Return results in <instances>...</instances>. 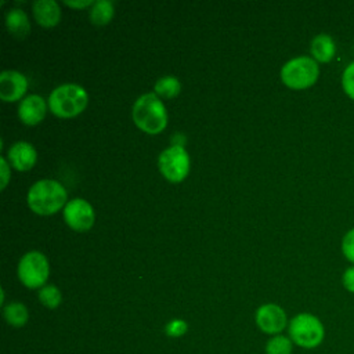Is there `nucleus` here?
Wrapping results in <instances>:
<instances>
[{
	"label": "nucleus",
	"instance_id": "nucleus-25",
	"mask_svg": "<svg viewBox=\"0 0 354 354\" xmlns=\"http://www.w3.org/2000/svg\"><path fill=\"white\" fill-rule=\"evenodd\" d=\"M0 169H1V188H6L8 178H10V169H8V163L7 159L4 156L0 158Z\"/></svg>",
	"mask_w": 354,
	"mask_h": 354
},
{
	"label": "nucleus",
	"instance_id": "nucleus-15",
	"mask_svg": "<svg viewBox=\"0 0 354 354\" xmlns=\"http://www.w3.org/2000/svg\"><path fill=\"white\" fill-rule=\"evenodd\" d=\"M6 25L11 35L15 37H25L30 30V22L22 8H10L6 14Z\"/></svg>",
	"mask_w": 354,
	"mask_h": 354
},
{
	"label": "nucleus",
	"instance_id": "nucleus-22",
	"mask_svg": "<svg viewBox=\"0 0 354 354\" xmlns=\"http://www.w3.org/2000/svg\"><path fill=\"white\" fill-rule=\"evenodd\" d=\"M187 330H188V324L184 319H178V318L171 319L165 326V332L170 337H180V336L185 335Z\"/></svg>",
	"mask_w": 354,
	"mask_h": 354
},
{
	"label": "nucleus",
	"instance_id": "nucleus-24",
	"mask_svg": "<svg viewBox=\"0 0 354 354\" xmlns=\"http://www.w3.org/2000/svg\"><path fill=\"white\" fill-rule=\"evenodd\" d=\"M342 282H343V286L347 292L354 293V266L344 270L343 277H342Z\"/></svg>",
	"mask_w": 354,
	"mask_h": 354
},
{
	"label": "nucleus",
	"instance_id": "nucleus-7",
	"mask_svg": "<svg viewBox=\"0 0 354 354\" xmlns=\"http://www.w3.org/2000/svg\"><path fill=\"white\" fill-rule=\"evenodd\" d=\"M158 166L167 180L181 181L189 170L188 152L181 145H171L160 152Z\"/></svg>",
	"mask_w": 354,
	"mask_h": 354
},
{
	"label": "nucleus",
	"instance_id": "nucleus-17",
	"mask_svg": "<svg viewBox=\"0 0 354 354\" xmlns=\"http://www.w3.org/2000/svg\"><path fill=\"white\" fill-rule=\"evenodd\" d=\"M113 17V3L109 0H95L90 8V19L95 25H105Z\"/></svg>",
	"mask_w": 354,
	"mask_h": 354
},
{
	"label": "nucleus",
	"instance_id": "nucleus-9",
	"mask_svg": "<svg viewBox=\"0 0 354 354\" xmlns=\"http://www.w3.org/2000/svg\"><path fill=\"white\" fill-rule=\"evenodd\" d=\"M64 218L73 230H88L94 223L93 206L86 199L73 198L68 201L64 207Z\"/></svg>",
	"mask_w": 354,
	"mask_h": 354
},
{
	"label": "nucleus",
	"instance_id": "nucleus-3",
	"mask_svg": "<svg viewBox=\"0 0 354 354\" xmlns=\"http://www.w3.org/2000/svg\"><path fill=\"white\" fill-rule=\"evenodd\" d=\"M288 333L293 344L304 350H314L319 347L325 339V326L317 315L299 313L289 321Z\"/></svg>",
	"mask_w": 354,
	"mask_h": 354
},
{
	"label": "nucleus",
	"instance_id": "nucleus-10",
	"mask_svg": "<svg viewBox=\"0 0 354 354\" xmlns=\"http://www.w3.org/2000/svg\"><path fill=\"white\" fill-rule=\"evenodd\" d=\"M28 88L26 77L12 69L3 71L0 73V98L4 101H15L22 97Z\"/></svg>",
	"mask_w": 354,
	"mask_h": 354
},
{
	"label": "nucleus",
	"instance_id": "nucleus-26",
	"mask_svg": "<svg viewBox=\"0 0 354 354\" xmlns=\"http://www.w3.org/2000/svg\"><path fill=\"white\" fill-rule=\"evenodd\" d=\"M94 1H91V0H65V4H68V6H71V7H77V8H83V7H86V6H90V4H93Z\"/></svg>",
	"mask_w": 354,
	"mask_h": 354
},
{
	"label": "nucleus",
	"instance_id": "nucleus-1",
	"mask_svg": "<svg viewBox=\"0 0 354 354\" xmlns=\"http://www.w3.org/2000/svg\"><path fill=\"white\" fill-rule=\"evenodd\" d=\"M133 120L145 133H159L167 123V112L156 93H145L133 104Z\"/></svg>",
	"mask_w": 354,
	"mask_h": 354
},
{
	"label": "nucleus",
	"instance_id": "nucleus-11",
	"mask_svg": "<svg viewBox=\"0 0 354 354\" xmlns=\"http://www.w3.org/2000/svg\"><path fill=\"white\" fill-rule=\"evenodd\" d=\"M46 115L44 98L39 94H29L24 97L18 106V116L26 124L39 123Z\"/></svg>",
	"mask_w": 354,
	"mask_h": 354
},
{
	"label": "nucleus",
	"instance_id": "nucleus-8",
	"mask_svg": "<svg viewBox=\"0 0 354 354\" xmlns=\"http://www.w3.org/2000/svg\"><path fill=\"white\" fill-rule=\"evenodd\" d=\"M256 324L264 333L279 335L288 325V317L285 310L274 303L263 304L256 311Z\"/></svg>",
	"mask_w": 354,
	"mask_h": 354
},
{
	"label": "nucleus",
	"instance_id": "nucleus-18",
	"mask_svg": "<svg viewBox=\"0 0 354 354\" xmlns=\"http://www.w3.org/2000/svg\"><path fill=\"white\" fill-rule=\"evenodd\" d=\"M155 93L162 95V97H166V98H171L174 95H177L181 90V84H180V80L173 76V75H166V76H162L156 80L155 83Z\"/></svg>",
	"mask_w": 354,
	"mask_h": 354
},
{
	"label": "nucleus",
	"instance_id": "nucleus-16",
	"mask_svg": "<svg viewBox=\"0 0 354 354\" xmlns=\"http://www.w3.org/2000/svg\"><path fill=\"white\" fill-rule=\"evenodd\" d=\"M3 315L7 324H10L14 328H21L28 322L29 313L25 304L19 301H11L7 306L3 307Z\"/></svg>",
	"mask_w": 354,
	"mask_h": 354
},
{
	"label": "nucleus",
	"instance_id": "nucleus-4",
	"mask_svg": "<svg viewBox=\"0 0 354 354\" xmlns=\"http://www.w3.org/2000/svg\"><path fill=\"white\" fill-rule=\"evenodd\" d=\"M88 101L87 91L76 83H64L55 87L48 97V106L53 113L69 118L80 113Z\"/></svg>",
	"mask_w": 354,
	"mask_h": 354
},
{
	"label": "nucleus",
	"instance_id": "nucleus-6",
	"mask_svg": "<svg viewBox=\"0 0 354 354\" xmlns=\"http://www.w3.org/2000/svg\"><path fill=\"white\" fill-rule=\"evenodd\" d=\"M48 271V260L39 250H30L25 253L18 263V277L21 282L28 288L44 286Z\"/></svg>",
	"mask_w": 354,
	"mask_h": 354
},
{
	"label": "nucleus",
	"instance_id": "nucleus-12",
	"mask_svg": "<svg viewBox=\"0 0 354 354\" xmlns=\"http://www.w3.org/2000/svg\"><path fill=\"white\" fill-rule=\"evenodd\" d=\"M8 159L18 170H28L36 163V149L28 141H17L8 148Z\"/></svg>",
	"mask_w": 354,
	"mask_h": 354
},
{
	"label": "nucleus",
	"instance_id": "nucleus-23",
	"mask_svg": "<svg viewBox=\"0 0 354 354\" xmlns=\"http://www.w3.org/2000/svg\"><path fill=\"white\" fill-rule=\"evenodd\" d=\"M342 252L344 257L354 264V228L348 230L342 239Z\"/></svg>",
	"mask_w": 354,
	"mask_h": 354
},
{
	"label": "nucleus",
	"instance_id": "nucleus-5",
	"mask_svg": "<svg viewBox=\"0 0 354 354\" xmlns=\"http://www.w3.org/2000/svg\"><path fill=\"white\" fill-rule=\"evenodd\" d=\"M319 75V68L313 57L300 55L289 59L281 68L282 82L296 90L307 88L313 86Z\"/></svg>",
	"mask_w": 354,
	"mask_h": 354
},
{
	"label": "nucleus",
	"instance_id": "nucleus-21",
	"mask_svg": "<svg viewBox=\"0 0 354 354\" xmlns=\"http://www.w3.org/2000/svg\"><path fill=\"white\" fill-rule=\"evenodd\" d=\"M342 87L346 95L354 101V61L350 62L343 71Z\"/></svg>",
	"mask_w": 354,
	"mask_h": 354
},
{
	"label": "nucleus",
	"instance_id": "nucleus-13",
	"mask_svg": "<svg viewBox=\"0 0 354 354\" xmlns=\"http://www.w3.org/2000/svg\"><path fill=\"white\" fill-rule=\"evenodd\" d=\"M32 10L36 21L43 26H54L61 18V8L55 0H36Z\"/></svg>",
	"mask_w": 354,
	"mask_h": 354
},
{
	"label": "nucleus",
	"instance_id": "nucleus-14",
	"mask_svg": "<svg viewBox=\"0 0 354 354\" xmlns=\"http://www.w3.org/2000/svg\"><path fill=\"white\" fill-rule=\"evenodd\" d=\"M336 54V43L328 33H319L311 40V55L318 62H329Z\"/></svg>",
	"mask_w": 354,
	"mask_h": 354
},
{
	"label": "nucleus",
	"instance_id": "nucleus-2",
	"mask_svg": "<svg viewBox=\"0 0 354 354\" xmlns=\"http://www.w3.org/2000/svg\"><path fill=\"white\" fill-rule=\"evenodd\" d=\"M65 202L66 189L57 180H39L28 192V203L30 209L39 214H51L61 209Z\"/></svg>",
	"mask_w": 354,
	"mask_h": 354
},
{
	"label": "nucleus",
	"instance_id": "nucleus-19",
	"mask_svg": "<svg viewBox=\"0 0 354 354\" xmlns=\"http://www.w3.org/2000/svg\"><path fill=\"white\" fill-rule=\"evenodd\" d=\"M266 354H292L293 342L289 336L274 335L266 343Z\"/></svg>",
	"mask_w": 354,
	"mask_h": 354
},
{
	"label": "nucleus",
	"instance_id": "nucleus-20",
	"mask_svg": "<svg viewBox=\"0 0 354 354\" xmlns=\"http://www.w3.org/2000/svg\"><path fill=\"white\" fill-rule=\"evenodd\" d=\"M39 300L48 308H55L62 300V295L55 285H44L39 290Z\"/></svg>",
	"mask_w": 354,
	"mask_h": 354
}]
</instances>
